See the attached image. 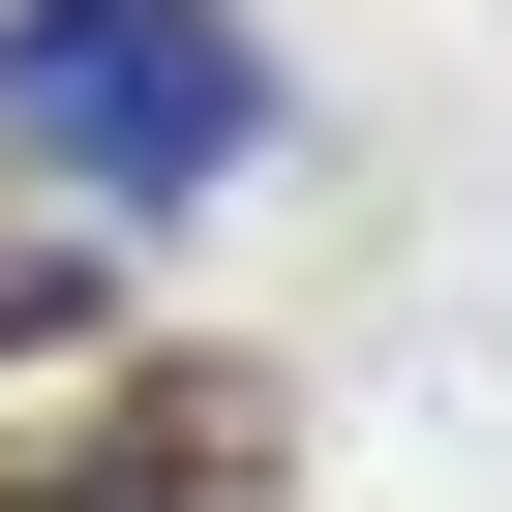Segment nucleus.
Instances as JSON below:
<instances>
[{
	"label": "nucleus",
	"mask_w": 512,
	"mask_h": 512,
	"mask_svg": "<svg viewBox=\"0 0 512 512\" xmlns=\"http://www.w3.org/2000/svg\"><path fill=\"white\" fill-rule=\"evenodd\" d=\"M31 91H61L91 151H151V181L241 151V61H181V0H31Z\"/></svg>",
	"instance_id": "obj_2"
},
{
	"label": "nucleus",
	"mask_w": 512,
	"mask_h": 512,
	"mask_svg": "<svg viewBox=\"0 0 512 512\" xmlns=\"http://www.w3.org/2000/svg\"><path fill=\"white\" fill-rule=\"evenodd\" d=\"M272 482V422H241L211 362H151V392H91L61 452H0V512H241Z\"/></svg>",
	"instance_id": "obj_1"
}]
</instances>
